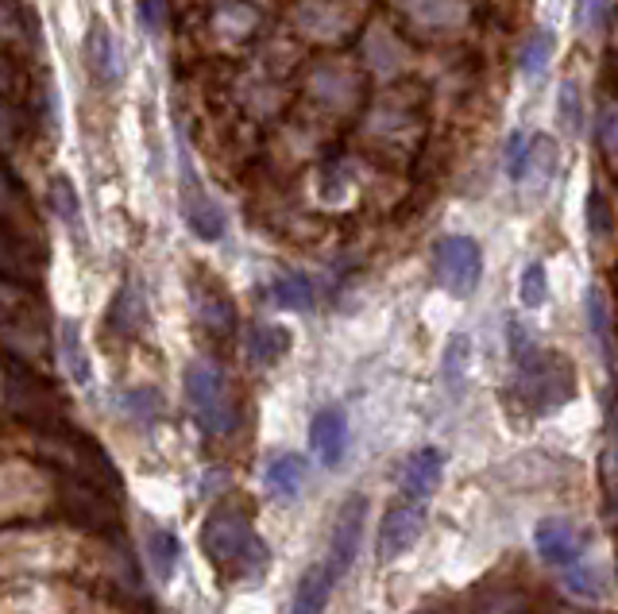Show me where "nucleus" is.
Listing matches in <instances>:
<instances>
[{"label": "nucleus", "instance_id": "obj_1", "mask_svg": "<svg viewBox=\"0 0 618 614\" xmlns=\"http://www.w3.org/2000/svg\"><path fill=\"white\" fill-rule=\"evenodd\" d=\"M201 549H206L217 569L240 572V576H260L271 561L268 545H263L260 533L252 530L248 514H240V510H232V507H221L206 518Z\"/></svg>", "mask_w": 618, "mask_h": 614}, {"label": "nucleus", "instance_id": "obj_2", "mask_svg": "<svg viewBox=\"0 0 618 614\" xmlns=\"http://www.w3.org/2000/svg\"><path fill=\"white\" fill-rule=\"evenodd\" d=\"M511 341H514V360H519V383L526 403L537 409V414H553L576 395V375L573 364L553 352H537L534 341L522 333L519 325H511Z\"/></svg>", "mask_w": 618, "mask_h": 614}, {"label": "nucleus", "instance_id": "obj_3", "mask_svg": "<svg viewBox=\"0 0 618 614\" xmlns=\"http://www.w3.org/2000/svg\"><path fill=\"white\" fill-rule=\"evenodd\" d=\"M186 403H190L193 417L201 422V429L213 437H229L240 422V406L232 398V387L224 379V372L209 360H193L186 367Z\"/></svg>", "mask_w": 618, "mask_h": 614}, {"label": "nucleus", "instance_id": "obj_4", "mask_svg": "<svg viewBox=\"0 0 618 614\" xmlns=\"http://www.w3.org/2000/svg\"><path fill=\"white\" fill-rule=\"evenodd\" d=\"M433 274L452 298H472L483 279V251L472 236H444L433 248Z\"/></svg>", "mask_w": 618, "mask_h": 614}, {"label": "nucleus", "instance_id": "obj_5", "mask_svg": "<svg viewBox=\"0 0 618 614\" xmlns=\"http://www.w3.org/2000/svg\"><path fill=\"white\" fill-rule=\"evenodd\" d=\"M364 522H367V499L364 495H352V499L341 507V514H336L333 533H328L325 569L333 580H344L352 572V564H356L359 541H364Z\"/></svg>", "mask_w": 618, "mask_h": 614}, {"label": "nucleus", "instance_id": "obj_6", "mask_svg": "<svg viewBox=\"0 0 618 614\" xmlns=\"http://www.w3.org/2000/svg\"><path fill=\"white\" fill-rule=\"evenodd\" d=\"M421 530H426V507L402 502V507L387 510V518H383V525H379V545H375L379 561H395V556L410 553V549L418 545Z\"/></svg>", "mask_w": 618, "mask_h": 614}, {"label": "nucleus", "instance_id": "obj_7", "mask_svg": "<svg viewBox=\"0 0 618 614\" xmlns=\"http://www.w3.org/2000/svg\"><path fill=\"white\" fill-rule=\"evenodd\" d=\"M182 170H186V183H182V217H186V225H190V232L198 236V240H206V243L221 240V236H224V212H221V205H217L198 186V178H193L190 163H182Z\"/></svg>", "mask_w": 618, "mask_h": 614}, {"label": "nucleus", "instance_id": "obj_8", "mask_svg": "<svg viewBox=\"0 0 618 614\" xmlns=\"http://www.w3.org/2000/svg\"><path fill=\"white\" fill-rule=\"evenodd\" d=\"M444 471V452L441 448H418L410 460L398 471V487H402V499H410L413 507H426V499L437 491Z\"/></svg>", "mask_w": 618, "mask_h": 614}, {"label": "nucleus", "instance_id": "obj_9", "mask_svg": "<svg viewBox=\"0 0 618 614\" xmlns=\"http://www.w3.org/2000/svg\"><path fill=\"white\" fill-rule=\"evenodd\" d=\"M534 545H537V553H542V561L557 564V569L576 564L584 553V538L573 530V522H565V518H542L534 530Z\"/></svg>", "mask_w": 618, "mask_h": 614}, {"label": "nucleus", "instance_id": "obj_10", "mask_svg": "<svg viewBox=\"0 0 618 614\" xmlns=\"http://www.w3.org/2000/svg\"><path fill=\"white\" fill-rule=\"evenodd\" d=\"M310 445L325 468H336L348 448V414L341 406H325L310 425Z\"/></svg>", "mask_w": 618, "mask_h": 614}, {"label": "nucleus", "instance_id": "obj_11", "mask_svg": "<svg viewBox=\"0 0 618 614\" xmlns=\"http://www.w3.org/2000/svg\"><path fill=\"white\" fill-rule=\"evenodd\" d=\"M144 549H147V569H151V576L159 580V584H170L178 572V561H182L178 538L170 530H163V525H147Z\"/></svg>", "mask_w": 618, "mask_h": 614}, {"label": "nucleus", "instance_id": "obj_12", "mask_svg": "<svg viewBox=\"0 0 618 614\" xmlns=\"http://www.w3.org/2000/svg\"><path fill=\"white\" fill-rule=\"evenodd\" d=\"M82 54H85L90 74L97 77L101 85H113L116 77H121V66H116V43H113V35H108L105 23H93L90 35H85V43H82Z\"/></svg>", "mask_w": 618, "mask_h": 614}, {"label": "nucleus", "instance_id": "obj_13", "mask_svg": "<svg viewBox=\"0 0 618 614\" xmlns=\"http://www.w3.org/2000/svg\"><path fill=\"white\" fill-rule=\"evenodd\" d=\"M263 479H268V491L275 495V499L291 502L294 495L302 491V483H306V460H302L298 452H279L268 460V471H263Z\"/></svg>", "mask_w": 618, "mask_h": 614}, {"label": "nucleus", "instance_id": "obj_14", "mask_svg": "<svg viewBox=\"0 0 618 614\" xmlns=\"http://www.w3.org/2000/svg\"><path fill=\"white\" fill-rule=\"evenodd\" d=\"M584 313H588V329L596 336V348L607 367H615V336H611V310H607V294L599 287L584 290Z\"/></svg>", "mask_w": 618, "mask_h": 614}, {"label": "nucleus", "instance_id": "obj_15", "mask_svg": "<svg viewBox=\"0 0 618 614\" xmlns=\"http://www.w3.org/2000/svg\"><path fill=\"white\" fill-rule=\"evenodd\" d=\"M468 367H472V336H464V333L449 336L444 356H441V383H444L449 395H464Z\"/></svg>", "mask_w": 618, "mask_h": 614}, {"label": "nucleus", "instance_id": "obj_16", "mask_svg": "<svg viewBox=\"0 0 618 614\" xmlns=\"http://www.w3.org/2000/svg\"><path fill=\"white\" fill-rule=\"evenodd\" d=\"M333 584H336V580L328 576L325 564H313L306 576H302L298 592H294L291 614H325L328 595H333Z\"/></svg>", "mask_w": 618, "mask_h": 614}, {"label": "nucleus", "instance_id": "obj_17", "mask_svg": "<svg viewBox=\"0 0 618 614\" xmlns=\"http://www.w3.org/2000/svg\"><path fill=\"white\" fill-rule=\"evenodd\" d=\"M59 356L62 364H66V375L74 383H90L93 379V367H90V356H85V344L82 336H77V325L74 321H62V336H59Z\"/></svg>", "mask_w": 618, "mask_h": 614}, {"label": "nucleus", "instance_id": "obj_18", "mask_svg": "<svg viewBox=\"0 0 618 614\" xmlns=\"http://www.w3.org/2000/svg\"><path fill=\"white\" fill-rule=\"evenodd\" d=\"M271 302H275L279 310L306 313L313 310V282L306 274H286V279H279L275 287H271Z\"/></svg>", "mask_w": 618, "mask_h": 614}, {"label": "nucleus", "instance_id": "obj_19", "mask_svg": "<svg viewBox=\"0 0 618 614\" xmlns=\"http://www.w3.org/2000/svg\"><path fill=\"white\" fill-rule=\"evenodd\" d=\"M553 46H557V39H553L549 28L534 31V35L526 39V46H522V59H519L522 74L534 77V82H537V77H545V70H549V59H553Z\"/></svg>", "mask_w": 618, "mask_h": 614}, {"label": "nucleus", "instance_id": "obj_20", "mask_svg": "<svg viewBox=\"0 0 618 614\" xmlns=\"http://www.w3.org/2000/svg\"><path fill=\"white\" fill-rule=\"evenodd\" d=\"M291 348V333L279 325H255L252 341H248V352H252L255 364H275L283 352Z\"/></svg>", "mask_w": 618, "mask_h": 614}, {"label": "nucleus", "instance_id": "obj_21", "mask_svg": "<svg viewBox=\"0 0 618 614\" xmlns=\"http://www.w3.org/2000/svg\"><path fill=\"white\" fill-rule=\"evenodd\" d=\"M565 587L576 600H599V595H604V572L588 561H576L565 569Z\"/></svg>", "mask_w": 618, "mask_h": 614}, {"label": "nucleus", "instance_id": "obj_22", "mask_svg": "<svg viewBox=\"0 0 618 614\" xmlns=\"http://www.w3.org/2000/svg\"><path fill=\"white\" fill-rule=\"evenodd\" d=\"M144 294H139V287L136 282H128V287L121 290V298L113 302V321H116V329L121 333H136L139 329V321H144Z\"/></svg>", "mask_w": 618, "mask_h": 614}, {"label": "nucleus", "instance_id": "obj_23", "mask_svg": "<svg viewBox=\"0 0 618 614\" xmlns=\"http://www.w3.org/2000/svg\"><path fill=\"white\" fill-rule=\"evenodd\" d=\"M557 116H561V124H565L568 136H576V132L584 128V97H580V85L576 82H561Z\"/></svg>", "mask_w": 618, "mask_h": 614}, {"label": "nucleus", "instance_id": "obj_24", "mask_svg": "<svg viewBox=\"0 0 618 614\" xmlns=\"http://www.w3.org/2000/svg\"><path fill=\"white\" fill-rule=\"evenodd\" d=\"M519 298L526 310H542L545 305V298H549V274H545L542 263H526L519 282Z\"/></svg>", "mask_w": 618, "mask_h": 614}, {"label": "nucleus", "instance_id": "obj_25", "mask_svg": "<svg viewBox=\"0 0 618 614\" xmlns=\"http://www.w3.org/2000/svg\"><path fill=\"white\" fill-rule=\"evenodd\" d=\"M51 205L70 228H77V194L70 186V178H54L51 183Z\"/></svg>", "mask_w": 618, "mask_h": 614}, {"label": "nucleus", "instance_id": "obj_26", "mask_svg": "<svg viewBox=\"0 0 618 614\" xmlns=\"http://www.w3.org/2000/svg\"><path fill=\"white\" fill-rule=\"evenodd\" d=\"M136 15H139V28L151 39H159L163 28H167V0H139Z\"/></svg>", "mask_w": 618, "mask_h": 614}, {"label": "nucleus", "instance_id": "obj_27", "mask_svg": "<svg viewBox=\"0 0 618 614\" xmlns=\"http://www.w3.org/2000/svg\"><path fill=\"white\" fill-rule=\"evenodd\" d=\"M198 310H201V325H206L209 333H229V329H232V305L224 302V298H217L213 305L201 298Z\"/></svg>", "mask_w": 618, "mask_h": 614}, {"label": "nucleus", "instance_id": "obj_28", "mask_svg": "<svg viewBox=\"0 0 618 614\" xmlns=\"http://www.w3.org/2000/svg\"><path fill=\"white\" fill-rule=\"evenodd\" d=\"M588 232L604 240L611 232V205H607L604 190H591L588 194Z\"/></svg>", "mask_w": 618, "mask_h": 614}, {"label": "nucleus", "instance_id": "obj_29", "mask_svg": "<svg viewBox=\"0 0 618 614\" xmlns=\"http://www.w3.org/2000/svg\"><path fill=\"white\" fill-rule=\"evenodd\" d=\"M526 159H530V139L522 136V132H514L511 144H506V175H511L514 183H522V170H526Z\"/></svg>", "mask_w": 618, "mask_h": 614}, {"label": "nucleus", "instance_id": "obj_30", "mask_svg": "<svg viewBox=\"0 0 618 614\" xmlns=\"http://www.w3.org/2000/svg\"><path fill=\"white\" fill-rule=\"evenodd\" d=\"M604 8H607V0H580V4H576V28L596 31L599 23H604Z\"/></svg>", "mask_w": 618, "mask_h": 614}, {"label": "nucleus", "instance_id": "obj_31", "mask_svg": "<svg viewBox=\"0 0 618 614\" xmlns=\"http://www.w3.org/2000/svg\"><path fill=\"white\" fill-rule=\"evenodd\" d=\"M124 403H132L128 409L136 417H159V398L151 395V391H132L128 398H124Z\"/></svg>", "mask_w": 618, "mask_h": 614}, {"label": "nucleus", "instance_id": "obj_32", "mask_svg": "<svg viewBox=\"0 0 618 614\" xmlns=\"http://www.w3.org/2000/svg\"><path fill=\"white\" fill-rule=\"evenodd\" d=\"M599 136H604V144H611L618 152V108H607L604 121H599Z\"/></svg>", "mask_w": 618, "mask_h": 614}, {"label": "nucleus", "instance_id": "obj_33", "mask_svg": "<svg viewBox=\"0 0 618 614\" xmlns=\"http://www.w3.org/2000/svg\"><path fill=\"white\" fill-rule=\"evenodd\" d=\"M615 514H618V495H615Z\"/></svg>", "mask_w": 618, "mask_h": 614}]
</instances>
